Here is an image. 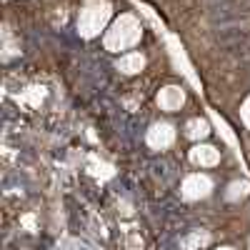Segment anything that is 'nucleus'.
<instances>
[{"instance_id":"f257e3e1","label":"nucleus","mask_w":250,"mask_h":250,"mask_svg":"<svg viewBox=\"0 0 250 250\" xmlns=\"http://www.w3.org/2000/svg\"><path fill=\"white\" fill-rule=\"evenodd\" d=\"M140 40V25L133 15H120L115 23L110 25V30L105 33V48L108 50H125V48H133Z\"/></svg>"},{"instance_id":"f03ea898","label":"nucleus","mask_w":250,"mask_h":250,"mask_svg":"<svg viewBox=\"0 0 250 250\" xmlns=\"http://www.w3.org/2000/svg\"><path fill=\"white\" fill-rule=\"evenodd\" d=\"M110 18V3L108 0H90V3L80 10V18H78V30L80 35L85 38H93L103 30V25L108 23Z\"/></svg>"},{"instance_id":"7ed1b4c3","label":"nucleus","mask_w":250,"mask_h":250,"mask_svg":"<svg viewBox=\"0 0 250 250\" xmlns=\"http://www.w3.org/2000/svg\"><path fill=\"white\" fill-rule=\"evenodd\" d=\"M173 138H175V130L168 123H155L150 128V133H148V143L153 145V148H168V145L173 143Z\"/></svg>"},{"instance_id":"20e7f679","label":"nucleus","mask_w":250,"mask_h":250,"mask_svg":"<svg viewBox=\"0 0 250 250\" xmlns=\"http://www.w3.org/2000/svg\"><path fill=\"white\" fill-rule=\"evenodd\" d=\"M183 100H185V98H183V90L175 88V85H168V88H163V90L158 93V105H160L163 110H168V113L180 110Z\"/></svg>"},{"instance_id":"39448f33","label":"nucleus","mask_w":250,"mask_h":250,"mask_svg":"<svg viewBox=\"0 0 250 250\" xmlns=\"http://www.w3.org/2000/svg\"><path fill=\"white\" fill-rule=\"evenodd\" d=\"M183 190H185L188 198H200V195H205L208 190H210V180H208L205 175H190L185 180Z\"/></svg>"},{"instance_id":"423d86ee","label":"nucleus","mask_w":250,"mask_h":250,"mask_svg":"<svg viewBox=\"0 0 250 250\" xmlns=\"http://www.w3.org/2000/svg\"><path fill=\"white\" fill-rule=\"evenodd\" d=\"M190 160L195 165H215L220 160V155H218L215 148H210V145H198V148H193V153H190Z\"/></svg>"},{"instance_id":"0eeeda50","label":"nucleus","mask_w":250,"mask_h":250,"mask_svg":"<svg viewBox=\"0 0 250 250\" xmlns=\"http://www.w3.org/2000/svg\"><path fill=\"white\" fill-rule=\"evenodd\" d=\"M145 65V58L140 53H128L118 60V70H123L125 75H133V73H140Z\"/></svg>"},{"instance_id":"6e6552de","label":"nucleus","mask_w":250,"mask_h":250,"mask_svg":"<svg viewBox=\"0 0 250 250\" xmlns=\"http://www.w3.org/2000/svg\"><path fill=\"white\" fill-rule=\"evenodd\" d=\"M208 133H210V128H208V123L200 120V118H195V120H190V123L185 125V135H188V138H193V140L205 138Z\"/></svg>"},{"instance_id":"1a4fd4ad","label":"nucleus","mask_w":250,"mask_h":250,"mask_svg":"<svg viewBox=\"0 0 250 250\" xmlns=\"http://www.w3.org/2000/svg\"><path fill=\"white\" fill-rule=\"evenodd\" d=\"M243 120L248 123V128H250V100L245 103V108H243Z\"/></svg>"}]
</instances>
